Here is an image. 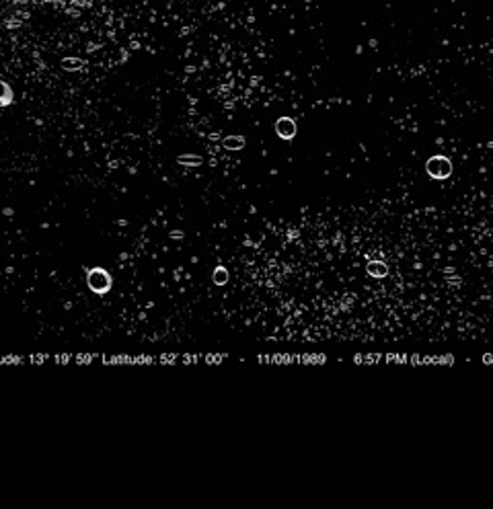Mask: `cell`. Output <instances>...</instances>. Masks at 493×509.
<instances>
[{
  "instance_id": "obj_3",
  "label": "cell",
  "mask_w": 493,
  "mask_h": 509,
  "mask_svg": "<svg viewBox=\"0 0 493 509\" xmlns=\"http://www.w3.org/2000/svg\"><path fill=\"white\" fill-rule=\"evenodd\" d=\"M224 277H226V273L220 269V271H218V280H216V282H218V283H224Z\"/></svg>"
},
{
  "instance_id": "obj_2",
  "label": "cell",
  "mask_w": 493,
  "mask_h": 509,
  "mask_svg": "<svg viewBox=\"0 0 493 509\" xmlns=\"http://www.w3.org/2000/svg\"><path fill=\"white\" fill-rule=\"evenodd\" d=\"M80 64H83L80 60H64V62H62V66H64V68H68V70H76V68H78Z\"/></svg>"
},
{
  "instance_id": "obj_1",
  "label": "cell",
  "mask_w": 493,
  "mask_h": 509,
  "mask_svg": "<svg viewBox=\"0 0 493 509\" xmlns=\"http://www.w3.org/2000/svg\"><path fill=\"white\" fill-rule=\"evenodd\" d=\"M276 130H278V134H280L282 138L290 140V138L296 134V123H294L290 117H282V119L276 123Z\"/></svg>"
}]
</instances>
